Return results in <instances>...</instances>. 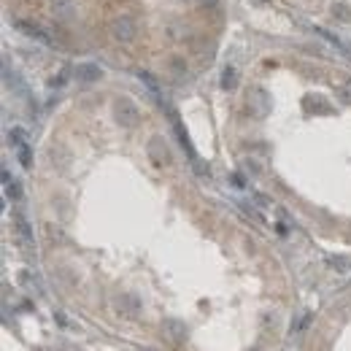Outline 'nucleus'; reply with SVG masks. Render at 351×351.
Listing matches in <instances>:
<instances>
[{"label": "nucleus", "instance_id": "nucleus-17", "mask_svg": "<svg viewBox=\"0 0 351 351\" xmlns=\"http://www.w3.org/2000/svg\"><path fill=\"white\" fill-rule=\"evenodd\" d=\"M49 84H52V87H62V84H65V70H62V73L57 76V79H52Z\"/></svg>", "mask_w": 351, "mask_h": 351}, {"label": "nucleus", "instance_id": "nucleus-1", "mask_svg": "<svg viewBox=\"0 0 351 351\" xmlns=\"http://www.w3.org/2000/svg\"><path fill=\"white\" fill-rule=\"evenodd\" d=\"M114 116H116V122H119L122 127H138V122H140V111H138V106L132 103L130 97H116Z\"/></svg>", "mask_w": 351, "mask_h": 351}, {"label": "nucleus", "instance_id": "nucleus-13", "mask_svg": "<svg viewBox=\"0 0 351 351\" xmlns=\"http://www.w3.org/2000/svg\"><path fill=\"white\" fill-rule=\"evenodd\" d=\"M138 79L143 81L146 87H149V89L154 92V95H160V87H157V81H154V76H152V73H146V70H140V73H138Z\"/></svg>", "mask_w": 351, "mask_h": 351}, {"label": "nucleus", "instance_id": "nucleus-3", "mask_svg": "<svg viewBox=\"0 0 351 351\" xmlns=\"http://www.w3.org/2000/svg\"><path fill=\"white\" fill-rule=\"evenodd\" d=\"M76 79L81 84H95L103 79V68L95 65V62H79V65H76Z\"/></svg>", "mask_w": 351, "mask_h": 351}, {"label": "nucleus", "instance_id": "nucleus-10", "mask_svg": "<svg viewBox=\"0 0 351 351\" xmlns=\"http://www.w3.org/2000/svg\"><path fill=\"white\" fill-rule=\"evenodd\" d=\"M14 222H17V230H19V235L25 238V240H33V230H30V224L27 219L22 214H14Z\"/></svg>", "mask_w": 351, "mask_h": 351}, {"label": "nucleus", "instance_id": "nucleus-2", "mask_svg": "<svg viewBox=\"0 0 351 351\" xmlns=\"http://www.w3.org/2000/svg\"><path fill=\"white\" fill-rule=\"evenodd\" d=\"M138 33V25L135 19L130 17V14H122V17H116L111 22V35L116 38V41H132Z\"/></svg>", "mask_w": 351, "mask_h": 351}, {"label": "nucleus", "instance_id": "nucleus-16", "mask_svg": "<svg viewBox=\"0 0 351 351\" xmlns=\"http://www.w3.org/2000/svg\"><path fill=\"white\" fill-rule=\"evenodd\" d=\"M340 95H343V100H348V103H351V81H348V84H343Z\"/></svg>", "mask_w": 351, "mask_h": 351}, {"label": "nucleus", "instance_id": "nucleus-5", "mask_svg": "<svg viewBox=\"0 0 351 351\" xmlns=\"http://www.w3.org/2000/svg\"><path fill=\"white\" fill-rule=\"evenodd\" d=\"M14 27L22 30V33L30 35V38H35V41H41V43H52V38L46 35L38 25H30V22H25V19H17V22H14Z\"/></svg>", "mask_w": 351, "mask_h": 351}, {"label": "nucleus", "instance_id": "nucleus-14", "mask_svg": "<svg viewBox=\"0 0 351 351\" xmlns=\"http://www.w3.org/2000/svg\"><path fill=\"white\" fill-rule=\"evenodd\" d=\"M6 194H9L11 200H19V197H22V186H19V181H9V184H6Z\"/></svg>", "mask_w": 351, "mask_h": 351}, {"label": "nucleus", "instance_id": "nucleus-9", "mask_svg": "<svg viewBox=\"0 0 351 351\" xmlns=\"http://www.w3.org/2000/svg\"><path fill=\"white\" fill-rule=\"evenodd\" d=\"M116 308H119L122 314H130V316H135V314H138V300H135V297H119V303H116Z\"/></svg>", "mask_w": 351, "mask_h": 351}, {"label": "nucleus", "instance_id": "nucleus-12", "mask_svg": "<svg viewBox=\"0 0 351 351\" xmlns=\"http://www.w3.org/2000/svg\"><path fill=\"white\" fill-rule=\"evenodd\" d=\"M17 154H19V162H22V168H30V165H33V154H30V146H27V143L17 146Z\"/></svg>", "mask_w": 351, "mask_h": 351}, {"label": "nucleus", "instance_id": "nucleus-15", "mask_svg": "<svg viewBox=\"0 0 351 351\" xmlns=\"http://www.w3.org/2000/svg\"><path fill=\"white\" fill-rule=\"evenodd\" d=\"M335 17H340V19H346V22H351V9L348 6H335Z\"/></svg>", "mask_w": 351, "mask_h": 351}, {"label": "nucleus", "instance_id": "nucleus-6", "mask_svg": "<svg viewBox=\"0 0 351 351\" xmlns=\"http://www.w3.org/2000/svg\"><path fill=\"white\" fill-rule=\"evenodd\" d=\"M149 152H152V160L157 162V165H165V162H170V154H168V146L162 138H152L149 143Z\"/></svg>", "mask_w": 351, "mask_h": 351}, {"label": "nucleus", "instance_id": "nucleus-7", "mask_svg": "<svg viewBox=\"0 0 351 351\" xmlns=\"http://www.w3.org/2000/svg\"><path fill=\"white\" fill-rule=\"evenodd\" d=\"M314 33H316L319 38H324V41H327V43H330V46H335V49H340L343 54H346V57H351V46H348L346 41H340V38H338V35H332V33H330V30H324V27H316V30H314Z\"/></svg>", "mask_w": 351, "mask_h": 351}, {"label": "nucleus", "instance_id": "nucleus-4", "mask_svg": "<svg viewBox=\"0 0 351 351\" xmlns=\"http://www.w3.org/2000/svg\"><path fill=\"white\" fill-rule=\"evenodd\" d=\"M52 11L57 19L70 22L76 17V0H52Z\"/></svg>", "mask_w": 351, "mask_h": 351}, {"label": "nucleus", "instance_id": "nucleus-11", "mask_svg": "<svg viewBox=\"0 0 351 351\" xmlns=\"http://www.w3.org/2000/svg\"><path fill=\"white\" fill-rule=\"evenodd\" d=\"M235 84H238L235 68H224V73H222V87H224V89H232Z\"/></svg>", "mask_w": 351, "mask_h": 351}, {"label": "nucleus", "instance_id": "nucleus-8", "mask_svg": "<svg viewBox=\"0 0 351 351\" xmlns=\"http://www.w3.org/2000/svg\"><path fill=\"white\" fill-rule=\"evenodd\" d=\"M165 330L170 332V338H173L176 346H181V343L186 340V327L181 322H176V319H170V322H165Z\"/></svg>", "mask_w": 351, "mask_h": 351}]
</instances>
